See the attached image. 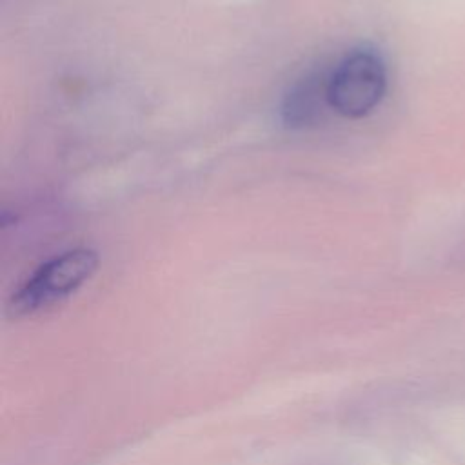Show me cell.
Wrapping results in <instances>:
<instances>
[{
	"instance_id": "7a4b0ae2",
	"label": "cell",
	"mask_w": 465,
	"mask_h": 465,
	"mask_svg": "<svg viewBox=\"0 0 465 465\" xmlns=\"http://www.w3.org/2000/svg\"><path fill=\"white\" fill-rule=\"evenodd\" d=\"M387 91V65L381 54L371 47L349 51L329 71V107L343 118L371 114Z\"/></svg>"
},
{
	"instance_id": "3957f363",
	"label": "cell",
	"mask_w": 465,
	"mask_h": 465,
	"mask_svg": "<svg viewBox=\"0 0 465 465\" xmlns=\"http://www.w3.org/2000/svg\"><path fill=\"white\" fill-rule=\"evenodd\" d=\"M329 71H312L298 78L283 96L282 118L287 127H309L322 120L329 107Z\"/></svg>"
},
{
	"instance_id": "6da1fadb",
	"label": "cell",
	"mask_w": 465,
	"mask_h": 465,
	"mask_svg": "<svg viewBox=\"0 0 465 465\" xmlns=\"http://www.w3.org/2000/svg\"><path fill=\"white\" fill-rule=\"evenodd\" d=\"M98 254L87 247L67 249L40 263L11 294L7 312L15 318L49 309L76 292L96 271Z\"/></svg>"
}]
</instances>
